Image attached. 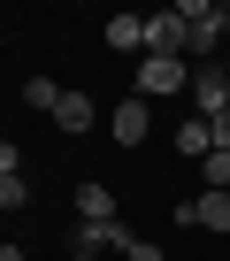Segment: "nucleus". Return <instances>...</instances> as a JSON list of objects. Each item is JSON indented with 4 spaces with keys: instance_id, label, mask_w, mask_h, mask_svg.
Masks as SVG:
<instances>
[{
    "instance_id": "0eeeda50",
    "label": "nucleus",
    "mask_w": 230,
    "mask_h": 261,
    "mask_svg": "<svg viewBox=\"0 0 230 261\" xmlns=\"http://www.w3.org/2000/svg\"><path fill=\"white\" fill-rule=\"evenodd\" d=\"M77 253H92V261H100V253H131V230H123V223H84V230H77Z\"/></svg>"
},
{
    "instance_id": "f8f14e48",
    "label": "nucleus",
    "mask_w": 230,
    "mask_h": 261,
    "mask_svg": "<svg viewBox=\"0 0 230 261\" xmlns=\"http://www.w3.org/2000/svg\"><path fill=\"white\" fill-rule=\"evenodd\" d=\"M54 123H62V130H77V139H84V130H92V100H84V92H62V108H54Z\"/></svg>"
},
{
    "instance_id": "2eb2a0df",
    "label": "nucleus",
    "mask_w": 230,
    "mask_h": 261,
    "mask_svg": "<svg viewBox=\"0 0 230 261\" xmlns=\"http://www.w3.org/2000/svg\"><path fill=\"white\" fill-rule=\"evenodd\" d=\"M123 261H161V246H154V238H131V253H123Z\"/></svg>"
},
{
    "instance_id": "423d86ee",
    "label": "nucleus",
    "mask_w": 230,
    "mask_h": 261,
    "mask_svg": "<svg viewBox=\"0 0 230 261\" xmlns=\"http://www.w3.org/2000/svg\"><path fill=\"white\" fill-rule=\"evenodd\" d=\"M107 130H115V139H123V146H146V130H154V115H146V100L131 92V100H115V115H107Z\"/></svg>"
},
{
    "instance_id": "f257e3e1",
    "label": "nucleus",
    "mask_w": 230,
    "mask_h": 261,
    "mask_svg": "<svg viewBox=\"0 0 230 261\" xmlns=\"http://www.w3.org/2000/svg\"><path fill=\"white\" fill-rule=\"evenodd\" d=\"M177 16L192 23V69L215 54V39L230 31V8H215V0H177Z\"/></svg>"
},
{
    "instance_id": "7ed1b4c3",
    "label": "nucleus",
    "mask_w": 230,
    "mask_h": 261,
    "mask_svg": "<svg viewBox=\"0 0 230 261\" xmlns=\"http://www.w3.org/2000/svg\"><path fill=\"white\" fill-rule=\"evenodd\" d=\"M138 92H192V62L146 54V62H138Z\"/></svg>"
},
{
    "instance_id": "1a4fd4ad",
    "label": "nucleus",
    "mask_w": 230,
    "mask_h": 261,
    "mask_svg": "<svg viewBox=\"0 0 230 261\" xmlns=\"http://www.w3.org/2000/svg\"><path fill=\"white\" fill-rule=\"evenodd\" d=\"M23 200H31V185L16 169V146H0V207H23Z\"/></svg>"
},
{
    "instance_id": "39448f33",
    "label": "nucleus",
    "mask_w": 230,
    "mask_h": 261,
    "mask_svg": "<svg viewBox=\"0 0 230 261\" xmlns=\"http://www.w3.org/2000/svg\"><path fill=\"white\" fill-rule=\"evenodd\" d=\"M177 223H184V230H230V192H199V200H184Z\"/></svg>"
},
{
    "instance_id": "9d476101",
    "label": "nucleus",
    "mask_w": 230,
    "mask_h": 261,
    "mask_svg": "<svg viewBox=\"0 0 230 261\" xmlns=\"http://www.w3.org/2000/svg\"><path fill=\"white\" fill-rule=\"evenodd\" d=\"M77 215L84 223H115V192L107 185H77Z\"/></svg>"
},
{
    "instance_id": "20e7f679",
    "label": "nucleus",
    "mask_w": 230,
    "mask_h": 261,
    "mask_svg": "<svg viewBox=\"0 0 230 261\" xmlns=\"http://www.w3.org/2000/svg\"><path fill=\"white\" fill-rule=\"evenodd\" d=\"M192 100H199V115H230V69L199 62L192 69Z\"/></svg>"
},
{
    "instance_id": "6e6552de",
    "label": "nucleus",
    "mask_w": 230,
    "mask_h": 261,
    "mask_svg": "<svg viewBox=\"0 0 230 261\" xmlns=\"http://www.w3.org/2000/svg\"><path fill=\"white\" fill-rule=\"evenodd\" d=\"M107 46L115 54H146V16H107Z\"/></svg>"
},
{
    "instance_id": "9b49d317",
    "label": "nucleus",
    "mask_w": 230,
    "mask_h": 261,
    "mask_svg": "<svg viewBox=\"0 0 230 261\" xmlns=\"http://www.w3.org/2000/svg\"><path fill=\"white\" fill-rule=\"evenodd\" d=\"M177 146H184L192 162H207V154H215V123H207V115H192V123L177 130Z\"/></svg>"
},
{
    "instance_id": "ddd939ff",
    "label": "nucleus",
    "mask_w": 230,
    "mask_h": 261,
    "mask_svg": "<svg viewBox=\"0 0 230 261\" xmlns=\"http://www.w3.org/2000/svg\"><path fill=\"white\" fill-rule=\"evenodd\" d=\"M62 92H69V85H54V77H23V108H46V115H54Z\"/></svg>"
},
{
    "instance_id": "f03ea898",
    "label": "nucleus",
    "mask_w": 230,
    "mask_h": 261,
    "mask_svg": "<svg viewBox=\"0 0 230 261\" xmlns=\"http://www.w3.org/2000/svg\"><path fill=\"white\" fill-rule=\"evenodd\" d=\"M146 54H169V62H192V23H184L177 8L146 16Z\"/></svg>"
},
{
    "instance_id": "4468645a",
    "label": "nucleus",
    "mask_w": 230,
    "mask_h": 261,
    "mask_svg": "<svg viewBox=\"0 0 230 261\" xmlns=\"http://www.w3.org/2000/svg\"><path fill=\"white\" fill-rule=\"evenodd\" d=\"M199 169H207V192H230V154H207Z\"/></svg>"
},
{
    "instance_id": "dca6fc26",
    "label": "nucleus",
    "mask_w": 230,
    "mask_h": 261,
    "mask_svg": "<svg viewBox=\"0 0 230 261\" xmlns=\"http://www.w3.org/2000/svg\"><path fill=\"white\" fill-rule=\"evenodd\" d=\"M69 261H92V253H69Z\"/></svg>"
}]
</instances>
